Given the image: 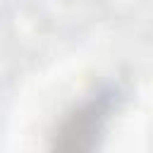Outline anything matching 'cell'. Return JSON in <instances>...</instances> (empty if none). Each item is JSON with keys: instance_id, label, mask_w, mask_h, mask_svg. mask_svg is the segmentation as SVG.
<instances>
[{"instance_id": "cell-1", "label": "cell", "mask_w": 153, "mask_h": 153, "mask_svg": "<svg viewBox=\"0 0 153 153\" xmlns=\"http://www.w3.org/2000/svg\"><path fill=\"white\" fill-rule=\"evenodd\" d=\"M115 98L117 91L108 88V91H98L91 98H86L81 105L74 108V112H69L60 127V134L69 141H65L60 148H81V139L84 136H93L100 134L112 108H115Z\"/></svg>"}]
</instances>
